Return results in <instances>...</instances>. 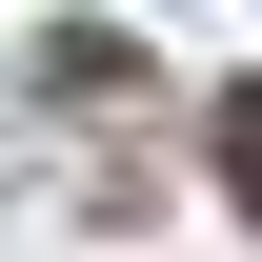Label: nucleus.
<instances>
[{
    "label": "nucleus",
    "mask_w": 262,
    "mask_h": 262,
    "mask_svg": "<svg viewBox=\"0 0 262 262\" xmlns=\"http://www.w3.org/2000/svg\"><path fill=\"white\" fill-rule=\"evenodd\" d=\"M222 141H242V202H262V101H242V121H222Z\"/></svg>",
    "instance_id": "1"
}]
</instances>
